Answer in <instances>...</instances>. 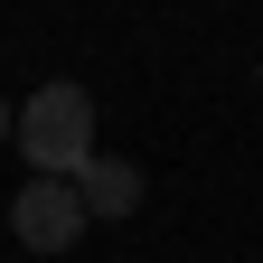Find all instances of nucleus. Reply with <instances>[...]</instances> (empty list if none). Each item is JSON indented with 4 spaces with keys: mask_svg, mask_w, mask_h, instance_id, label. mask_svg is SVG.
Instances as JSON below:
<instances>
[{
    "mask_svg": "<svg viewBox=\"0 0 263 263\" xmlns=\"http://www.w3.org/2000/svg\"><path fill=\"white\" fill-rule=\"evenodd\" d=\"M10 151L28 160V179H85V160H94V94L85 85H38L19 104V132H10Z\"/></svg>",
    "mask_w": 263,
    "mask_h": 263,
    "instance_id": "obj_1",
    "label": "nucleus"
},
{
    "mask_svg": "<svg viewBox=\"0 0 263 263\" xmlns=\"http://www.w3.org/2000/svg\"><path fill=\"white\" fill-rule=\"evenodd\" d=\"M141 170H132V160H104V151H94L85 160V179H76V197H85V216L94 226H113V216H132V207H141Z\"/></svg>",
    "mask_w": 263,
    "mask_h": 263,
    "instance_id": "obj_3",
    "label": "nucleus"
},
{
    "mask_svg": "<svg viewBox=\"0 0 263 263\" xmlns=\"http://www.w3.org/2000/svg\"><path fill=\"white\" fill-rule=\"evenodd\" d=\"M85 197H76V179H28L19 197H10V235L28 245V254H66V245H85Z\"/></svg>",
    "mask_w": 263,
    "mask_h": 263,
    "instance_id": "obj_2",
    "label": "nucleus"
},
{
    "mask_svg": "<svg viewBox=\"0 0 263 263\" xmlns=\"http://www.w3.org/2000/svg\"><path fill=\"white\" fill-rule=\"evenodd\" d=\"M10 132H19V113H10V104H0V141H10Z\"/></svg>",
    "mask_w": 263,
    "mask_h": 263,
    "instance_id": "obj_4",
    "label": "nucleus"
}]
</instances>
